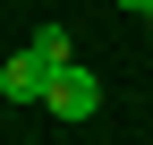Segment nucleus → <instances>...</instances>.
<instances>
[{
	"instance_id": "f257e3e1",
	"label": "nucleus",
	"mask_w": 153,
	"mask_h": 145,
	"mask_svg": "<svg viewBox=\"0 0 153 145\" xmlns=\"http://www.w3.org/2000/svg\"><path fill=\"white\" fill-rule=\"evenodd\" d=\"M43 111H51V120H94V111H102V77H94V68H76V60H60V68H51Z\"/></svg>"
},
{
	"instance_id": "f03ea898",
	"label": "nucleus",
	"mask_w": 153,
	"mask_h": 145,
	"mask_svg": "<svg viewBox=\"0 0 153 145\" xmlns=\"http://www.w3.org/2000/svg\"><path fill=\"white\" fill-rule=\"evenodd\" d=\"M0 94H9L17 102V111H43V94H51V60H43V51H9V60H0Z\"/></svg>"
},
{
	"instance_id": "20e7f679",
	"label": "nucleus",
	"mask_w": 153,
	"mask_h": 145,
	"mask_svg": "<svg viewBox=\"0 0 153 145\" xmlns=\"http://www.w3.org/2000/svg\"><path fill=\"white\" fill-rule=\"evenodd\" d=\"M136 17H145V26H153V0H145V9H136Z\"/></svg>"
},
{
	"instance_id": "7ed1b4c3",
	"label": "nucleus",
	"mask_w": 153,
	"mask_h": 145,
	"mask_svg": "<svg viewBox=\"0 0 153 145\" xmlns=\"http://www.w3.org/2000/svg\"><path fill=\"white\" fill-rule=\"evenodd\" d=\"M34 51H43V60L60 68V60H76V34L60 26V17H51V26H34Z\"/></svg>"
}]
</instances>
